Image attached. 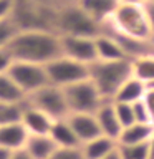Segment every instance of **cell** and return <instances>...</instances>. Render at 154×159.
Wrapping results in <instances>:
<instances>
[{
    "label": "cell",
    "instance_id": "obj_4",
    "mask_svg": "<svg viewBox=\"0 0 154 159\" xmlns=\"http://www.w3.org/2000/svg\"><path fill=\"white\" fill-rule=\"evenodd\" d=\"M55 32L60 37H88L96 38L101 35V23L91 18L89 15L78 7V3H71L60 8L55 22Z\"/></svg>",
    "mask_w": 154,
    "mask_h": 159
},
{
    "label": "cell",
    "instance_id": "obj_8",
    "mask_svg": "<svg viewBox=\"0 0 154 159\" xmlns=\"http://www.w3.org/2000/svg\"><path fill=\"white\" fill-rule=\"evenodd\" d=\"M8 75L27 96L35 93L37 89L50 84L45 65L28 63V61H13L12 68L8 70Z\"/></svg>",
    "mask_w": 154,
    "mask_h": 159
},
{
    "label": "cell",
    "instance_id": "obj_11",
    "mask_svg": "<svg viewBox=\"0 0 154 159\" xmlns=\"http://www.w3.org/2000/svg\"><path fill=\"white\" fill-rule=\"evenodd\" d=\"M53 121L55 119L50 118L47 113H43L42 109L35 108L25 101L20 123L23 124V128L27 129L28 134H50Z\"/></svg>",
    "mask_w": 154,
    "mask_h": 159
},
{
    "label": "cell",
    "instance_id": "obj_36",
    "mask_svg": "<svg viewBox=\"0 0 154 159\" xmlns=\"http://www.w3.org/2000/svg\"><path fill=\"white\" fill-rule=\"evenodd\" d=\"M146 0H118V3H129V5H143Z\"/></svg>",
    "mask_w": 154,
    "mask_h": 159
},
{
    "label": "cell",
    "instance_id": "obj_38",
    "mask_svg": "<svg viewBox=\"0 0 154 159\" xmlns=\"http://www.w3.org/2000/svg\"><path fill=\"white\" fill-rule=\"evenodd\" d=\"M146 2H154V0H146Z\"/></svg>",
    "mask_w": 154,
    "mask_h": 159
},
{
    "label": "cell",
    "instance_id": "obj_30",
    "mask_svg": "<svg viewBox=\"0 0 154 159\" xmlns=\"http://www.w3.org/2000/svg\"><path fill=\"white\" fill-rule=\"evenodd\" d=\"M143 101L146 103L149 113H151V116H152V121H154V83L146 84V93H144Z\"/></svg>",
    "mask_w": 154,
    "mask_h": 159
},
{
    "label": "cell",
    "instance_id": "obj_17",
    "mask_svg": "<svg viewBox=\"0 0 154 159\" xmlns=\"http://www.w3.org/2000/svg\"><path fill=\"white\" fill-rule=\"evenodd\" d=\"M78 7L99 23H104L113 15L118 0H76Z\"/></svg>",
    "mask_w": 154,
    "mask_h": 159
},
{
    "label": "cell",
    "instance_id": "obj_26",
    "mask_svg": "<svg viewBox=\"0 0 154 159\" xmlns=\"http://www.w3.org/2000/svg\"><path fill=\"white\" fill-rule=\"evenodd\" d=\"M114 109H116V114H118V119L121 123L123 128L126 126H131L134 121V111H133V104H128V103H114Z\"/></svg>",
    "mask_w": 154,
    "mask_h": 159
},
{
    "label": "cell",
    "instance_id": "obj_1",
    "mask_svg": "<svg viewBox=\"0 0 154 159\" xmlns=\"http://www.w3.org/2000/svg\"><path fill=\"white\" fill-rule=\"evenodd\" d=\"M15 61L47 65L61 57L60 35L50 30H18L8 43Z\"/></svg>",
    "mask_w": 154,
    "mask_h": 159
},
{
    "label": "cell",
    "instance_id": "obj_20",
    "mask_svg": "<svg viewBox=\"0 0 154 159\" xmlns=\"http://www.w3.org/2000/svg\"><path fill=\"white\" fill-rule=\"evenodd\" d=\"M144 93H146V84H144L141 80L131 76L126 83L119 88V91L116 93L113 101L114 103H128L133 104L139 101V99L144 98Z\"/></svg>",
    "mask_w": 154,
    "mask_h": 159
},
{
    "label": "cell",
    "instance_id": "obj_7",
    "mask_svg": "<svg viewBox=\"0 0 154 159\" xmlns=\"http://www.w3.org/2000/svg\"><path fill=\"white\" fill-rule=\"evenodd\" d=\"M27 103L42 109L53 119H63L70 114L63 88L55 86V84H47V86L37 89L35 93L28 94Z\"/></svg>",
    "mask_w": 154,
    "mask_h": 159
},
{
    "label": "cell",
    "instance_id": "obj_6",
    "mask_svg": "<svg viewBox=\"0 0 154 159\" xmlns=\"http://www.w3.org/2000/svg\"><path fill=\"white\" fill-rule=\"evenodd\" d=\"M47 76L50 84L60 88H66L73 83L83 81L89 78V65H83L79 61L68 58V57H58L53 61L45 65Z\"/></svg>",
    "mask_w": 154,
    "mask_h": 159
},
{
    "label": "cell",
    "instance_id": "obj_32",
    "mask_svg": "<svg viewBox=\"0 0 154 159\" xmlns=\"http://www.w3.org/2000/svg\"><path fill=\"white\" fill-rule=\"evenodd\" d=\"M144 8H146L149 23H151V30H152V37H154V2H144Z\"/></svg>",
    "mask_w": 154,
    "mask_h": 159
},
{
    "label": "cell",
    "instance_id": "obj_33",
    "mask_svg": "<svg viewBox=\"0 0 154 159\" xmlns=\"http://www.w3.org/2000/svg\"><path fill=\"white\" fill-rule=\"evenodd\" d=\"M12 159H33V157L30 156V154L25 151V149H18V151H15V152H13Z\"/></svg>",
    "mask_w": 154,
    "mask_h": 159
},
{
    "label": "cell",
    "instance_id": "obj_13",
    "mask_svg": "<svg viewBox=\"0 0 154 159\" xmlns=\"http://www.w3.org/2000/svg\"><path fill=\"white\" fill-rule=\"evenodd\" d=\"M27 139H28V133L20 121L0 124V146L7 148L10 151H18V149L25 148Z\"/></svg>",
    "mask_w": 154,
    "mask_h": 159
},
{
    "label": "cell",
    "instance_id": "obj_21",
    "mask_svg": "<svg viewBox=\"0 0 154 159\" xmlns=\"http://www.w3.org/2000/svg\"><path fill=\"white\" fill-rule=\"evenodd\" d=\"M27 94L10 78L8 73L0 75V103H25Z\"/></svg>",
    "mask_w": 154,
    "mask_h": 159
},
{
    "label": "cell",
    "instance_id": "obj_23",
    "mask_svg": "<svg viewBox=\"0 0 154 159\" xmlns=\"http://www.w3.org/2000/svg\"><path fill=\"white\" fill-rule=\"evenodd\" d=\"M119 159H149V146L144 144H118Z\"/></svg>",
    "mask_w": 154,
    "mask_h": 159
},
{
    "label": "cell",
    "instance_id": "obj_19",
    "mask_svg": "<svg viewBox=\"0 0 154 159\" xmlns=\"http://www.w3.org/2000/svg\"><path fill=\"white\" fill-rule=\"evenodd\" d=\"M154 124L144 123H133L131 126L123 128L121 134L118 138V144H144L149 143L152 136Z\"/></svg>",
    "mask_w": 154,
    "mask_h": 159
},
{
    "label": "cell",
    "instance_id": "obj_24",
    "mask_svg": "<svg viewBox=\"0 0 154 159\" xmlns=\"http://www.w3.org/2000/svg\"><path fill=\"white\" fill-rule=\"evenodd\" d=\"M25 103H0V124L18 123L22 119Z\"/></svg>",
    "mask_w": 154,
    "mask_h": 159
},
{
    "label": "cell",
    "instance_id": "obj_18",
    "mask_svg": "<svg viewBox=\"0 0 154 159\" xmlns=\"http://www.w3.org/2000/svg\"><path fill=\"white\" fill-rule=\"evenodd\" d=\"M50 138L53 139L58 148H78V146H81L66 118L55 119L53 126L50 129Z\"/></svg>",
    "mask_w": 154,
    "mask_h": 159
},
{
    "label": "cell",
    "instance_id": "obj_10",
    "mask_svg": "<svg viewBox=\"0 0 154 159\" xmlns=\"http://www.w3.org/2000/svg\"><path fill=\"white\" fill-rule=\"evenodd\" d=\"M66 119L70 126L73 128L79 144H84L94 138L101 136V129H99L94 113H70Z\"/></svg>",
    "mask_w": 154,
    "mask_h": 159
},
{
    "label": "cell",
    "instance_id": "obj_16",
    "mask_svg": "<svg viewBox=\"0 0 154 159\" xmlns=\"http://www.w3.org/2000/svg\"><path fill=\"white\" fill-rule=\"evenodd\" d=\"M116 149H118V141L104 136V134L81 144L84 159H103V157L109 156V154H113Z\"/></svg>",
    "mask_w": 154,
    "mask_h": 159
},
{
    "label": "cell",
    "instance_id": "obj_22",
    "mask_svg": "<svg viewBox=\"0 0 154 159\" xmlns=\"http://www.w3.org/2000/svg\"><path fill=\"white\" fill-rule=\"evenodd\" d=\"M131 68H133V76L141 80L144 84L154 83V55L131 60Z\"/></svg>",
    "mask_w": 154,
    "mask_h": 159
},
{
    "label": "cell",
    "instance_id": "obj_5",
    "mask_svg": "<svg viewBox=\"0 0 154 159\" xmlns=\"http://www.w3.org/2000/svg\"><path fill=\"white\" fill-rule=\"evenodd\" d=\"M63 91L70 113H96L98 108L104 103L98 88L89 78L70 84L63 88Z\"/></svg>",
    "mask_w": 154,
    "mask_h": 159
},
{
    "label": "cell",
    "instance_id": "obj_15",
    "mask_svg": "<svg viewBox=\"0 0 154 159\" xmlns=\"http://www.w3.org/2000/svg\"><path fill=\"white\" fill-rule=\"evenodd\" d=\"M96 45V55L99 61H119V60H128L124 52L119 47V43L111 35L101 33L94 38Z\"/></svg>",
    "mask_w": 154,
    "mask_h": 159
},
{
    "label": "cell",
    "instance_id": "obj_12",
    "mask_svg": "<svg viewBox=\"0 0 154 159\" xmlns=\"http://www.w3.org/2000/svg\"><path fill=\"white\" fill-rule=\"evenodd\" d=\"M94 116H96V119H98L101 134L114 139V141H118L119 134H121V131H123V126H121V123H119V119H118V114H116V109H114L113 101H104L101 106L98 108V111L94 113Z\"/></svg>",
    "mask_w": 154,
    "mask_h": 159
},
{
    "label": "cell",
    "instance_id": "obj_29",
    "mask_svg": "<svg viewBox=\"0 0 154 159\" xmlns=\"http://www.w3.org/2000/svg\"><path fill=\"white\" fill-rule=\"evenodd\" d=\"M13 55L10 53L8 47H2L0 48V75L2 73H8V70L13 65Z\"/></svg>",
    "mask_w": 154,
    "mask_h": 159
},
{
    "label": "cell",
    "instance_id": "obj_35",
    "mask_svg": "<svg viewBox=\"0 0 154 159\" xmlns=\"http://www.w3.org/2000/svg\"><path fill=\"white\" fill-rule=\"evenodd\" d=\"M147 146H149V159H154V131H152V136L149 139Z\"/></svg>",
    "mask_w": 154,
    "mask_h": 159
},
{
    "label": "cell",
    "instance_id": "obj_34",
    "mask_svg": "<svg viewBox=\"0 0 154 159\" xmlns=\"http://www.w3.org/2000/svg\"><path fill=\"white\" fill-rule=\"evenodd\" d=\"M13 152H15V151H10V149L0 146V159H12Z\"/></svg>",
    "mask_w": 154,
    "mask_h": 159
},
{
    "label": "cell",
    "instance_id": "obj_25",
    "mask_svg": "<svg viewBox=\"0 0 154 159\" xmlns=\"http://www.w3.org/2000/svg\"><path fill=\"white\" fill-rule=\"evenodd\" d=\"M18 27L15 25L12 18H2L0 20V48L8 47V43L12 42V38L17 35Z\"/></svg>",
    "mask_w": 154,
    "mask_h": 159
},
{
    "label": "cell",
    "instance_id": "obj_31",
    "mask_svg": "<svg viewBox=\"0 0 154 159\" xmlns=\"http://www.w3.org/2000/svg\"><path fill=\"white\" fill-rule=\"evenodd\" d=\"M13 10V0H0V20L10 18Z\"/></svg>",
    "mask_w": 154,
    "mask_h": 159
},
{
    "label": "cell",
    "instance_id": "obj_28",
    "mask_svg": "<svg viewBox=\"0 0 154 159\" xmlns=\"http://www.w3.org/2000/svg\"><path fill=\"white\" fill-rule=\"evenodd\" d=\"M48 159H84L81 146L78 148H57Z\"/></svg>",
    "mask_w": 154,
    "mask_h": 159
},
{
    "label": "cell",
    "instance_id": "obj_9",
    "mask_svg": "<svg viewBox=\"0 0 154 159\" xmlns=\"http://www.w3.org/2000/svg\"><path fill=\"white\" fill-rule=\"evenodd\" d=\"M61 42V55L79 61L83 65H91L98 61L94 38L88 37H60Z\"/></svg>",
    "mask_w": 154,
    "mask_h": 159
},
{
    "label": "cell",
    "instance_id": "obj_14",
    "mask_svg": "<svg viewBox=\"0 0 154 159\" xmlns=\"http://www.w3.org/2000/svg\"><path fill=\"white\" fill-rule=\"evenodd\" d=\"M57 144L50 134H28V139L25 143V151L33 159H48L57 151Z\"/></svg>",
    "mask_w": 154,
    "mask_h": 159
},
{
    "label": "cell",
    "instance_id": "obj_27",
    "mask_svg": "<svg viewBox=\"0 0 154 159\" xmlns=\"http://www.w3.org/2000/svg\"><path fill=\"white\" fill-rule=\"evenodd\" d=\"M133 111H134V121L136 123H144V124H154L152 116L149 113V109L146 106V103L143 99L133 103Z\"/></svg>",
    "mask_w": 154,
    "mask_h": 159
},
{
    "label": "cell",
    "instance_id": "obj_2",
    "mask_svg": "<svg viewBox=\"0 0 154 159\" xmlns=\"http://www.w3.org/2000/svg\"><path fill=\"white\" fill-rule=\"evenodd\" d=\"M133 76L131 60L94 61L89 65V80L98 88L104 101H113L119 88Z\"/></svg>",
    "mask_w": 154,
    "mask_h": 159
},
{
    "label": "cell",
    "instance_id": "obj_3",
    "mask_svg": "<svg viewBox=\"0 0 154 159\" xmlns=\"http://www.w3.org/2000/svg\"><path fill=\"white\" fill-rule=\"evenodd\" d=\"M103 25H106L114 32H119L133 38H141V40L154 38L144 3L143 5L118 3L109 20H106Z\"/></svg>",
    "mask_w": 154,
    "mask_h": 159
},
{
    "label": "cell",
    "instance_id": "obj_37",
    "mask_svg": "<svg viewBox=\"0 0 154 159\" xmlns=\"http://www.w3.org/2000/svg\"><path fill=\"white\" fill-rule=\"evenodd\" d=\"M103 159H119V154H118V149L114 151L113 154H109V156H106V157H103Z\"/></svg>",
    "mask_w": 154,
    "mask_h": 159
}]
</instances>
